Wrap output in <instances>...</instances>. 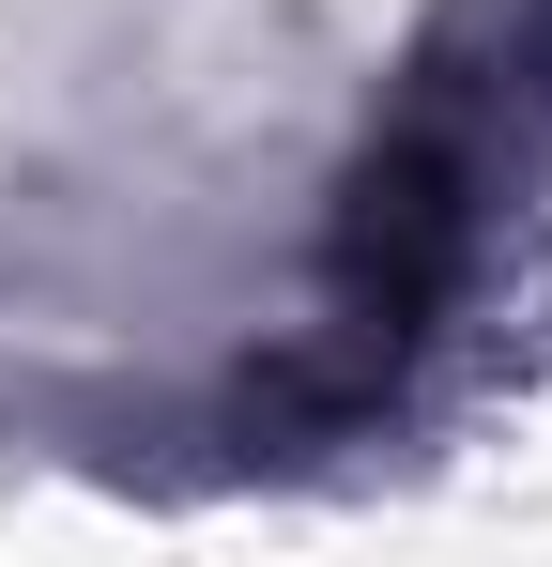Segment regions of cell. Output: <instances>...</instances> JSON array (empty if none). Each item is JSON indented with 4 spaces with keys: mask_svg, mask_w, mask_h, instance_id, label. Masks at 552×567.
I'll return each instance as SVG.
<instances>
[{
    "mask_svg": "<svg viewBox=\"0 0 552 567\" xmlns=\"http://www.w3.org/2000/svg\"><path fill=\"white\" fill-rule=\"evenodd\" d=\"M446 261H460V185H446V154H430V138L368 154L354 199H338V277H354L368 338H415L430 291H446Z\"/></svg>",
    "mask_w": 552,
    "mask_h": 567,
    "instance_id": "cell-1",
    "label": "cell"
}]
</instances>
